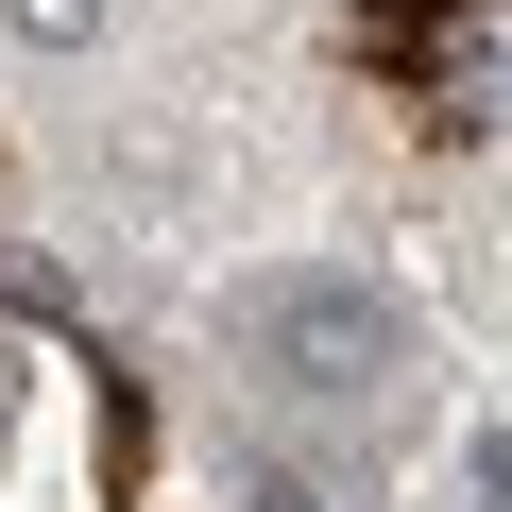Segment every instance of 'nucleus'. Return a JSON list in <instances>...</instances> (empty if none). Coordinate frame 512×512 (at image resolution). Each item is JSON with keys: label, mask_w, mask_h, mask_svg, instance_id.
Here are the masks:
<instances>
[{"label": "nucleus", "mask_w": 512, "mask_h": 512, "mask_svg": "<svg viewBox=\"0 0 512 512\" xmlns=\"http://www.w3.org/2000/svg\"><path fill=\"white\" fill-rule=\"evenodd\" d=\"M0 35H18L35 69H86V52L120 35V0H0Z\"/></svg>", "instance_id": "2"}, {"label": "nucleus", "mask_w": 512, "mask_h": 512, "mask_svg": "<svg viewBox=\"0 0 512 512\" xmlns=\"http://www.w3.org/2000/svg\"><path fill=\"white\" fill-rule=\"evenodd\" d=\"M478 495H495V512H512V427H495V444H478Z\"/></svg>", "instance_id": "4"}, {"label": "nucleus", "mask_w": 512, "mask_h": 512, "mask_svg": "<svg viewBox=\"0 0 512 512\" xmlns=\"http://www.w3.org/2000/svg\"><path fill=\"white\" fill-rule=\"evenodd\" d=\"M222 342L274 376L291 410H393V376H410V308H393L376 274H325V256L239 274V291H222Z\"/></svg>", "instance_id": "1"}, {"label": "nucleus", "mask_w": 512, "mask_h": 512, "mask_svg": "<svg viewBox=\"0 0 512 512\" xmlns=\"http://www.w3.org/2000/svg\"><path fill=\"white\" fill-rule=\"evenodd\" d=\"M239 512H325V495H308V478H256V495H239Z\"/></svg>", "instance_id": "3"}]
</instances>
